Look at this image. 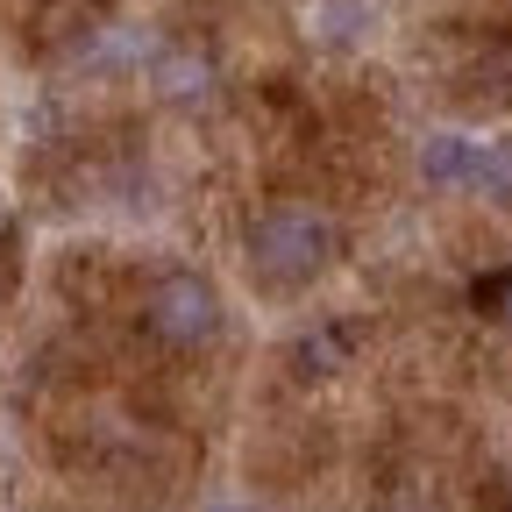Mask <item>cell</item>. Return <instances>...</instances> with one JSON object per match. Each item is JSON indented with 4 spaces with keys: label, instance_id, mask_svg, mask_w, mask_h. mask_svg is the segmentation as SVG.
Here are the masks:
<instances>
[{
    "label": "cell",
    "instance_id": "cell-1",
    "mask_svg": "<svg viewBox=\"0 0 512 512\" xmlns=\"http://www.w3.org/2000/svg\"><path fill=\"white\" fill-rule=\"evenodd\" d=\"M335 256H342V235L313 200H278L249 221V271L264 292H306L313 278L335 271Z\"/></svg>",
    "mask_w": 512,
    "mask_h": 512
},
{
    "label": "cell",
    "instance_id": "cell-2",
    "mask_svg": "<svg viewBox=\"0 0 512 512\" xmlns=\"http://www.w3.org/2000/svg\"><path fill=\"white\" fill-rule=\"evenodd\" d=\"M143 328H150L157 349L200 356V349L221 335V292H214L200 271H164V278L143 292Z\"/></svg>",
    "mask_w": 512,
    "mask_h": 512
},
{
    "label": "cell",
    "instance_id": "cell-3",
    "mask_svg": "<svg viewBox=\"0 0 512 512\" xmlns=\"http://www.w3.org/2000/svg\"><path fill=\"white\" fill-rule=\"evenodd\" d=\"M491 157H498V143H477V136H434L427 150H420V171L441 185V192H491Z\"/></svg>",
    "mask_w": 512,
    "mask_h": 512
},
{
    "label": "cell",
    "instance_id": "cell-4",
    "mask_svg": "<svg viewBox=\"0 0 512 512\" xmlns=\"http://www.w3.org/2000/svg\"><path fill=\"white\" fill-rule=\"evenodd\" d=\"M349 349H356V335L342 328V320H320L313 335H299V349H292V370H299V377H335V370L349 363Z\"/></svg>",
    "mask_w": 512,
    "mask_h": 512
},
{
    "label": "cell",
    "instance_id": "cell-5",
    "mask_svg": "<svg viewBox=\"0 0 512 512\" xmlns=\"http://www.w3.org/2000/svg\"><path fill=\"white\" fill-rule=\"evenodd\" d=\"M484 306H491V320H498V328H505V335H512V271H505V278H491V285H484Z\"/></svg>",
    "mask_w": 512,
    "mask_h": 512
},
{
    "label": "cell",
    "instance_id": "cell-6",
    "mask_svg": "<svg viewBox=\"0 0 512 512\" xmlns=\"http://www.w3.org/2000/svg\"><path fill=\"white\" fill-rule=\"evenodd\" d=\"M207 512H256V505H207Z\"/></svg>",
    "mask_w": 512,
    "mask_h": 512
}]
</instances>
